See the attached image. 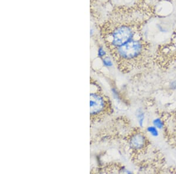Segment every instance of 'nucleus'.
<instances>
[{"label": "nucleus", "mask_w": 176, "mask_h": 174, "mask_svg": "<svg viewBox=\"0 0 176 174\" xmlns=\"http://www.w3.org/2000/svg\"><path fill=\"white\" fill-rule=\"evenodd\" d=\"M93 86L95 90L93 91L91 89L90 94V111L92 123L100 120L110 112L111 108L109 99L100 92L99 86L97 85Z\"/></svg>", "instance_id": "1"}, {"label": "nucleus", "mask_w": 176, "mask_h": 174, "mask_svg": "<svg viewBox=\"0 0 176 174\" xmlns=\"http://www.w3.org/2000/svg\"><path fill=\"white\" fill-rule=\"evenodd\" d=\"M145 144L144 137L140 134H136L131 137L130 140V145L133 148L136 150H139L142 148Z\"/></svg>", "instance_id": "2"}, {"label": "nucleus", "mask_w": 176, "mask_h": 174, "mask_svg": "<svg viewBox=\"0 0 176 174\" xmlns=\"http://www.w3.org/2000/svg\"><path fill=\"white\" fill-rule=\"evenodd\" d=\"M147 131H148L149 133H150L154 137H157L158 134L157 130L155 127H151V126L149 127L147 129Z\"/></svg>", "instance_id": "3"}, {"label": "nucleus", "mask_w": 176, "mask_h": 174, "mask_svg": "<svg viewBox=\"0 0 176 174\" xmlns=\"http://www.w3.org/2000/svg\"><path fill=\"white\" fill-rule=\"evenodd\" d=\"M103 65L107 67H110L113 65L112 62L109 57H105L104 58L103 60Z\"/></svg>", "instance_id": "4"}, {"label": "nucleus", "mask_w": 176, "mask_h": 174, "mask_svg": "<svg viewBox=\"0 0 176 174\" xmlns=\"http://www.w3.org/2000/svg\"><path fill=\"white\" fill-rule=\"evenodd\" d=\"M153 123L156 128L161 129L163 127V123L159 119H156L153 121Z\"/></svg>", "instance_id": "5"}, {"label": "nucleus", "mask_w": 176, "mask_h": 174, "mask_svg": "<svg viewBox=\"0 0 176 174\" xmlns=\"http://www.w3.org/2000/svg\"><path fill=\"white\" fill-rule=\"evenodd\" d=\"M106 55V52L104 51L103 47H100L98 50V56L100 57H103Z\"/></svg>", "instance_id": "6"}, {"label": "nucleus", "mask_w": 176, "mask_h": 174, "mask_svg": "<svg viewBox=\"0 0 176 174\" xmlns=\"http://www.w3.org/2000/svg\"><path fill=\"white\" fill-rule=\"evenodd\" d=\"M138 119H139V123H140V126H142L143 122V120H144V115H143V113H140V114H139Z\"/></svg>", "instance_id": "7"}]
</instances>
